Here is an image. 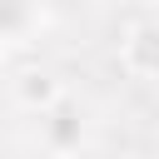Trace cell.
I'll list each match as a JSON object with an SVG mask.
<instances>
[{"label": "cell", "mask_w": 159, "mask_h": 159, "mask_svg": "<svg viewBox=\"0 0 159 159\" xmlns=\"http://www.w3.org/2000/svg\"><path fill=\"white\" fill-rule=\"evenodd\" d=\"M124 60L139 75H154L159 70V25H134L129 40H124Z\"/></svg>", "instance_id": "1"}]
</instances>
